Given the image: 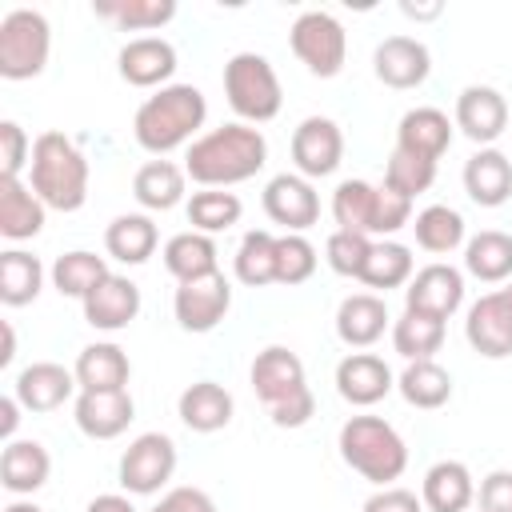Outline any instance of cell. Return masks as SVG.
<instances>
[{"label": "cell", "mask_w": 512, "mask_h": 512, "mask_svg": "<svg viewBox=\"0 0 512 512\" xmlns=\"http://www.w3.org/2000/svg\"><path fill=\"white\" fill-rule=\"evenodd\" d=\"M32 164V140L16 120H0V180H20Z\"/></svg>", "instance_id": "47"}, {"label": "cell", "mask_w": 512, "mask_h": 512, "mask_svg": "<svg viewBox=\"0 0 512 512\" xmlns=\"http://www.w3.org/2000/svg\"><path fill=\"white\" fill-rule=\"evenodd\" d=\"M412 232H416V244L432 256H448L464 244V216L448 204H428L424 212H416L412 220Z\"/></svg>", "instance_id": "36"}, {"label": "cell", "mask_w": 512, "mask_h": 512, "mask_svg": "<svg viewBox=\"0 0 512 512\" xmlns=\"http://www.w3.org/2000/svg\"><path fill=\"white\" fill-rule=\"evenodd\" d=\"M264 212L284 232H308L320 220V196L300 172H280L264 184Z\"/></svg>", "instance_id": "12"}, {"label": "cell", "mask_w": 512, "mask_h": 512, "mask_svg": "<svg viewBox=\"0 0 512 512\" xmlns=\"http://www.w3.org/2000/svg\"><path fill=\"white\" fill-rule=\"evenodd\" d=\"M452 120L448 112L440 108H408L400 116V128H396V148L400 152H412V156H424V160H440L448 148H452Z\"/></svg>", "instance_id": "22"}, {"label": "cell", "mask_w": 512, "mask_h": 512, "mask_svg": "<svg viewBox=\"0 0 512 512\" xmlns=\"http://www.w3.org/2000/svg\"><path fill=\"white\" fill-rule=\"evenodd\" d=\"M224 96H228V108L240 116V124H264L284 104L280 76L260 52H236L224 64Z\"/></svg>", "instance_id": "5"}, {"label": "cell", "mask_w": 512, "mask_h": 512, "mask_svg": "<svg viewBox=\"0 0 512 512\" xmlns=\"http://www.w3.org/2000/svg\"><path fill=\"white\" fill-rule=\"evenodd\" d=\"M316 272V248L308 244L304 232H284L276 236V284H304Z\"/></svg>", "instance_id": "45"}, {"label": "cell", "mask_w": 512, "mask_h": 512, "mask_svg": "<svg viewBox=\"0 0 512 512\" xmlns=\"http://www.w3.org/2000/svg\"><path fill=\"white\" fill-rule=\"evenodd\" d=\"M464 192L480 208H500L512 196V160L500 148H476L464 164Z\"/></svg>", "instance_id": "24"}, {"label": "cell", "mask_w": 512, "mask_h": 512, "mask_svg": "<svg viewBox=\"0 0 512 512\" xmlns=\"http://www.w3.org/2000/svg\"><path fill=\"white\" fill-rule=\"evenodd\" d=\"M344 160V132L328 116H304L292 132V164L304 180L332 176Z\"/></svg>", "instance_id": "10"}, {"label": "cell", "mask_w": 512, "mask_h": 512, "mask_svg": "<svg viewBox=\"0 0 512 512\" xmlns=\"http://www.w3.org/2000/svg\"><path fill=\"white\" fill-rule=\"evenodd\" d=\"M464 272L484 284L508 280L512 276V236L500 228H484L472 240H464Z\"/></svg>", "instance_id": "33"}, {"label": "cell", "mask_w": 512, "mask_h": 512, "mask_svg": "<svg viewBox=\"0 0 512 512\" xmlns=\"http://www.w3.org/2000/svg\"><path fill=\"white\" fill-rule=\"evenodd\" d=\"M116 68L132 88H156L160 92V88H168V80L176 72V48L164 36H136L120 48Z\"/></svg>", "instance_id": "16"}, {"label": "cell", "mask_w": 512, "mask_h": 512, "mask_svg": "<svg viewBox=\"0 0 512 512\" xmlns=\"http://www.w3.org/2000/svg\"><path fill=\"white\" fill-rule=\"evenodd\" d=\"M268 416H272L276 428H304V424L316 416V396H312V388H304V392L288 396L284 404L268 408Z\"/></svg>", "instance_id": "50"}, {"label": "cell", "mask_w": 512, "mask_h": 512, "mask_svg": "<svg viewBox=\"0 0 512 512\" xmlns=\"http://www.w3.org/2000/svg\"><path fill=\"white\" fill-rule=\"evenodd\" d=\"M4 512H44V508H36L32 500H12V504H8Z\"/></svg>", "instance_id": "57"}, {"label": "cell", "mask_w": 512, "mask_h": 512, "mask_svg": "<svg viewBox=\"0 0 512 512\" xmlns=\"http://www.w3.org/2000/svg\"><path fill=\"white\" fill-rule=\"evenodd\" d=\"M412 248H404V244H396V240H380V244H372V252H368V264H364V272H360V284H368V288H376V292H388V288H408V280H412Z\"/></svg>", "instance_id": "38"}, {"label": "cell", "mask_w": 512, "mask_h": 512, "mask_svg": "<svg viewBox=\"0 0 512 512\" xmlns=\"http://www.w3.org/2000/svg\"><path fill=\"white\" fill-rule=\"evenodd\" d=\"M268 164V140L256 124H224L188 144L184 172L200 188H228L252 180Z\"/></svg>", "instance_id": "1"}, {"label": "cell", "mask_w": 512, "mask_h": 512, "mask_svg": "<svg viewBox=\"0 0 512 512\" xmlns=\"http://www.w3.org/2000/svg\"><path fill=\"white\" fill-rule=\"evenodd\" d=\"M44 200L24 180H0V236L32 240L44 228Z\"/></svg>", "instance_id": "30"}, {"label": "cell", "mask_w": 512, "mask_h": 512, "mask_svg": "<svg viewBox=\"0 0 512 512\" xmlns=\"http://www.w3.org/2000/svg\"><path fill=\"white\" fill-rule=\"evenodd\" d=\"M372 72H376L380 84H388L396 92H408V88H420L428 80L432 56L416 36H384L372 52Z\"/></svg>", "instance_id": "14"}, {"label": "cell", "mask_w": 512, "mask_h": 512, "mask_svg": "<svg viewBox=\"0 0 512 512\" xmlns=\"http://www.w3.org/2000/svg\"><path fill=\"white\" fill-rule=\"evenodd\" d=\"M248 376H252L256 396H260L268 408H276V404H284L288 396H296V392L308 388V380H304V360H300L292 348H284V344H272V348L256 352Z\"/></svg>", "instance_id": "17"}, {"label": "cell", "mask_w": 512, "mask_h": 512, "mask_svg": "<svg viewBox=\"0 0 512 512\" xmlns=\"http://www.w3.org/2000/svg\"><path fill=\"white\" fill-rule=\"evenodd\" d=\"M420 500H424L428 512H468L472 500H476V480H472L468 464H460V460H436L424 472Z\"/></svg>", "instance_id": "26"}, {"label": "cell", "mask_w": 512, "mask_h": 512, "mask_svg": "<svg viewBox=\"0 0 512 512\" xmlns=\"http://www.w3.org/2000/svg\"><path fill=\"white\" fill-rule=\"evenodd\" d=\"M464 336L472 344V352H480L484 360H504L512 356V284L484 292L464 320Z\"/></svg>", "instance_id": "9"}, {"label": "cell", "mask_w": 512, "mask_h": 512, "mask_svg": "<svg viewBox=\"0 0 512 512\" xmlns=\"http://www.w3.org/2000/svg\"><path fill=\"white\" fill-rule=\"evenodd\" d=\"M12 356H16V332H12V324L4 320V348H0V368H8V364H12Z\"/></svg>", "instance_id": "55"}, {"label": "cell", "mask_w": 512, "mask_h": 512, "mask_svg": "<svg viewBox=\"0 0 512 512\" xmlns=\"http://www.w3.org/2000/svg\"><path fill=\"white\" fill-rule=\"evenodd\" d=\"M388 328V304L376 292H352L336 308V336L348 348H368L384 336Z\"/></svg>", "instance_id": "27"}, {"label": "cell", "mask_w": 512, "mask_h": 512, "mask_svg": "<svg viewBox=\"0 0 512 512\" xmlns=\"http://www.w3.org/2000/svg\"><path fill=\"white\" fill-rule=\"evenodd\" d=\"M52 28L36 8H12L0 20V76L4 80H32L48 68Z\"/></svg>", "instance_id": "6"}, {"label": "cell", "mask_w": 512, "mask_h": 512, "mask_svg": "<svg viewBox=\"0 0 512 512\" xmlns=\"http://www.w3.org/2000/svg\"><path fill=\"white\" fill-rule=\"evenodd\" d=\"M176 412H180V420H184L192 432H204V436H208V432H220V428L232 424L236 400H232V392H228L224 384H216V380H196V384H188V388L180 392Z\"/></svg>", "instance_id": "25"}, {"label": "cell", "mask_w": 512, "mask_h": 512, "mask_svg": "<svg viewBox=\"0 0 512 512\" xmlns=\"http://www.w3.org/2000/svg\"><path fill=\"white\" fill-rule=\"evenodd\" d=\"M92 12L112 20L116 28L152 32V28H164L176 16V0H100V4H92Z\"/></svg>", "instance_id": "41"}, {"label": "cell", "mask_w": 512, "mask_h": 512, "mask_svg": "<svg viewBox=\"0 0 512 512\" xmlns=\"http://www.w3.org/2000/svg\"><path fill=\"white\" fill-rule=\"evenodd\" d=\"M148 512H216V500L204 492V488H192V484H180L172 492H164L156 500V508Z\"/></svg>", "instance_id": "49"}, {"label": "cell", "mask_w": 512, "mask_h": 512, "mask_svg": "<svg viewBox=\"0 0 512 512\" xmlns=\"http://www.w3.org/2000/svg\"><path fill=\"white\" fill-rule=\"evenodd\" d=\"M372 216H376V188L368 180H340L332 192V220L340 224V232H372Z\"/></svg>", "instance_id": "43"}, {"label": "cell", "mask_w": 512, "mask_h": 512, "mask_svg": "<svg viewBox=\"0 0 512 512\" xmlns=\"http://www.w3.org/2000/svg\"><path fill=\"white\" fill-rule=\"evenodd\" d=\"M208 120V100L196 84H168L160 92H152L136 116H132V136L144 152L152 156H168L180 144H188Z\"/></svg>", "instance_id": "2"}, {"label": "cell", "mask_w": 512, "mask_h": 512, "mask_svg": "<svg viewBox=\"0 0 512 512\" xmlns=\"http://www.w3.org/2000/svg\"><path fill=\"white\" fill-rule=\"evenodd\" d=\"M436 184V160H424V156H412V152H400L392 148L388 156V168H384V188L416 200L420 192H428Z\"/></svg>", "instance_id": "44"}, {"label": "cell", "mask_w": 512, "mask_h": 512, "mask_svg": "<svg viewBox=\"0 0 512 512\" xmlns=\"http://www.w3.org/2000/svg\"><path fill=\"white\" fill-rule=\"evenodd\" d=\"M72 372H76L80 392H120V388H128L132 364H128V352L120 344L96 340V344L80 348Z\"/></svg>", "instance_id": "23"}, {"label": "cell", "mask_w": 512, "mask_h": 512, "mask_svg": "<svg viewBox=\"0 0 512 512\" xmlns=\"http://www.w3.org/2000/svg\"><path fill=\"white\" fill-rule=\"evenodd\" d=\"M28 188L44 200V208L76 212L88 200V160L64 132H40L32 140Z\"/></svg>", "instance_id": "3"}, {"label": "cell", "mask_w": 512, "mask_h": 512, "mask_svg": "<svg viewBox=\"0 0 512 512\" xmlns=\"http://www.w3.org/2000/svg\"><path fill=\"white\" fill-rule=\"evenodd\" d=\"M20 400L16 396H0V436L4 440H16V424H20Z\"/></svg>", "instance_id": "53"}, {"label": "cell", "mask_w": 512, "mask_h": 512, "mask_svg": "<svg viewBox=\"0 0 512 512\" xmlns=\"http://www.w3.org/2000/svg\"><path fill=\"white\" fill-rule=\"evenodd\" d=\"M368 252H372V240L368 236H360V232H332L328 236V244H324V260H328V268L332 272H340V276H352V280H360V272H364V264H368Z\"/></svg>", "instance_id": "46"}, {"label": "cell", "mask_w": 512, "mask_h": 512, "mask_svg": "<svg viewBox=\"0 0 512 512\" xmlns=\"http://www.w3.org/2000/svg\"><path fill=\"white\" fill-rule=\"evenodd\" d=\"M176 472V440L168 432H140L120 456V484L128 496L160 492Z\"/></svg>", "instance_id": "8"}, {"label": "cell", "mask_w": 512, "mask_h": 512, "mask_svg": "<svg viewBox=\"0 0 512 512\" xmlns=\"http://www.w3.org/2000/svg\"><path fill=\"white\" fill-rule=\"evenodd\" d=\"M188 192V172L172 160H148L136 176H132V196L140 208L148 212H168L184 200Z\"/></svg>", "instance_id": "29"}, {"label": "cell", "mask_w": 512, "mask_h": 512, "mask_svg": "<svg viewBox=\"0 0 512 512\" xmlns=\"http://www.w3.org/2000/svg\"><path fill=\"white\" fill-rule=\"evenodd\" d=\"M364 512H424V500L416 492H408V488L388 484V488H380V492H372L364 500Z\"/></svg>", "instance_id": "52"}, {"label": "cell", "mask_w": 512, "mask_h": 512, "mask_svg": "<svg viewBox=\"0 0 512 512\" xmlns=\"http://www.w3.org/2000/svg\"><path fill=\"white\" fill-rule=\"evenodd\" d=\"M84 512H136V504L120 492H104V496H92Z\"/></svg>", "instance_id": "54"}, {"label": "cell", "mask_w": 512, "mask_h": 512, "mask_svg": "<svg viewBox=\"0 0 512 512\" xmlns=\"http://www.w3.org/2000/svg\"><path fill=\"white\" fill-rule=\"evenodd\" d=\"M400 12H404V16H416V20H428V16H436V12H440V4H428V8H416V4H408V0H404V4H400Z\"/></svg>", "instance_id": "56"}, {"label": "cell", "mask_w": 512, "mask_h": 512, "mask_svg": "<svg viewBox=\"0 0 512 512\" xmlns=\"http://www.w3.org/2000/svg\"><path fill=\"white\" fill-rule=\"evenodd\" d=\"M460 304H464V272L452 264H440V260L412 272V280L404 288V308L420 312V316L448 320Z\"/></svg>", "instance_id": "13"}, {"label": "cell", "mask_w": 512, "mask_h": 512, "mask_svg": "<svg viewBox=\"0 0 512 512\" xmlns=\"http://www.w3.org/2000/svg\"><path fill=\"white\" fill-rule=\"evenodd\" d=\"M52 456L40 440H8L0 452V484L12 496H32L36 488L48 484Z\"/></svg>", "instance_id": "28"}, {"label": "cell", "mask_w": 512, "mask_h": 512, "mask_svg": "<svg viewBox=\"0 0 512 512\" xmlns=\"http://www.w3.org/2000/svg\"><path fill=\"white\" fill-rule=\"evenodd\" d=\"M136 420V404L132 392H80L76 396V428L88 440H116L120 432H128V424Z\"/></svg>", "instance_id": "21"}, {"label": "cell", "mask_w": 512, "mask_h": 512, "mask_svg": "<svg viewBox=\"0 0 512 512\" xmlns=\"http://www.w3.org/2000/svg\"><path fill=\"white\" fill-rule=\"evenodd\" d=\"M164 268L176 276V284H188V280H204L212 272H220L216 264V240L204 236V232H176L168 244H164Z\"/></svg>", "instance_id": "31"}, {"label": "cell", "mask_w": 512, "mask_h": 512, "mask_svg": "<svg viewBox=\"0 0 512 512\" xmlns=\"http://www.w3.org/2000/svg\"><path fill=\"white\" fill-rule=\"evenodd\" d=\"M76 388H80L76 372H68L56 360H36V364L20 368V376L12 384V396L24 404V412H56L60 404L72 400Z\"/></svg>", "instance_id": "19"}, {"label": "cell", "mask_w": 512, "mask_h": 512, "mask_svg": "<svg viewBox=\"0 0 512 512\" xmlns=\"http://www.w3.org/2000/svg\"><path fill=\"white\" fill-rule=\"evenodd\" d=\"M84 320L100 332H120L140 316V288L128 276H104L84 300Z\"/></svg>", "instance_id": "20"}, {"label": "cell", "mask_w": 512, "mask_h": 512, "mask_svg": "<svg viewBox=\"0 0 512 512\" xmlns=\"http://www.w3.org/2000/svg\"><path fill=\"white\" fill-rule=\"evenodd\" d=\"M404 224H412V200L392 192V188H376V216H372V232L376 236H392Z\"/></svg>", "instance_id": "48"}, {"label": "cell", "mask_w": 512, "mask_h": 512, "mask_svg": "<svg viewBox=\"0 0 512 512\" xmlns=\"http://www.w3.org/2000/svg\"><path fill=\"white\" fill-rule=\"evenodd\" d=\"M444 344V320L436 316H420V312H408L392 324V348L412 364V360H432Z\"/></svg>", "instance_id": "40"}, {"label": "cell", "mask_w": 512, "mask_h": 512, "mask_svg": "<svg viewBox=\"0 0 512 512\" xmlns=\"http://www.w3.org/2000/svg\"><path fill=\"white\" fill-rule=\"evenodd\" d=\"M44 288V264L40 256L24 252V248H8L0 252V304L8 308H24L40 296Z\"/></svg>", "instance_id": "34"}, {"label": "cell", "mask_w": 512, "mask_h": 512, "mask_svg": "<svg viewBox=\"0 0 512 512\" xmlns=\"http://www.w3.org/2000/svg\"><path fill=\"white\" fill-rule=\"evenodd\" d=\"M240 212H244V204L228 188H200L188 196V224H192V232H204V236L228 232L240 220Z\"/></svg>", "instance_id": "37"}, {"label": "cell", "mask_w": 512, "mask_h": 512, "mask_svg": "<svg viewBox=\"0 0 512 512\" xmlns=\"http://www.w3.org/2000/svg\"><path fill=\"white\" fill-rule=\"evenodd\" d=\"M340 456L352 472H360L364 480L388 488L392 480L404 476L408 468V444L404 436L380 420V416H352L340 428Z\"/></svg>", "instance_id": "4"}, {"label": "cell", "mask_w": 512, "mask_h": 512, "mask_svg": "<svg viewBox=\"0 0 512 512\" xmlns=\"http://www.w3.org/2000/svg\"><path fill=\"white\" fill-rule=\"evenodd\" d=\"M232 308V284L224 272H212L204 280H188V284H176V296H172V312H176V324L184 332H212Z\"/></svg>", "instance_id": "11"}, {"label": "cell", "mask_w": 512, "mask_h": 512, "mask_svg": "<svg viewBox=\"0 0 512 512\" xmlns=\"http://www.w3.org/2000/svg\"><path fill=\"white\" fill-rule=\"evenodd\" d=\"M480 512H512V472L496 468L480 480Z\"/></svg>", "instance_id": "51"}, {"label": "cell", "mask_w": 512, "mask_h": 512, "mask_svg": "<svg viewBox=\"0 0 512 512\" xmlns=\"http://www.w3.org/2000/svg\"><path fill=\"white\" fill-rule=\"evenodd\" d=\"M288 44H292L296 60H300L312 76H320V80L340 76L344 60H348V32H344V24H340L332 12H324V8L300 12V16L292 20Z\"/></svg>", "instance_id": "7"}, {"label": "cell", "mask_w": 512, "mask_h": 512, "mask_svg": "<svg viewBox=\"0 0 512 512\" xmlns=\"http://www.w3.org/2000/svg\"><path fill=\"white\" fill-rule=\"evenodd\" d=\"M156 244H160V232L144 212H124L104 228V248L120 264H144L156 252Z\"/></svg>", "instance_id": "32"}, {"label": "cell", "mask_w": 512, "mask_h": 512, "mask_svg": "<svg viewBox=\"0 0 512 512\" xmlns=\"http://www.w3.org/2000/svg\"><path fill=\"white\" fill-rule=\"evenodd\" d=\"M232 264H236V280L248 284V288L276 284V236L264 232V228L244 232V240H240Z\"/></svg>", "instance_id": "42"}, {"label": "cell", "mask_w": 512, "mask_h": 512, "mask_svg": "<svg viewBox=\"0 0 512 512\" xmlns=\"http://www.w3.org/2000/svg\"><path fill=\"white\" fill-rule=\"evenodd\" d=\"M104 276H112L108 264H104V256L84 252V248L64 252V256H56V264H52V288H56L60 296H76V300H84Z\"/></svg>", "instance_id": "39"}, {"label": "cell", "mask_w": 512, "mask_h": 512, "mask_svg": "<svg viewBox=\"0 0 512 512\" xmlns=\"http://www.w3.org/2000/svg\"><path fill=\"white\" fill-rule=\"evenodd\" d=\"M392 388H396V376H392V368L384 364V356L348 352V356L336 364V392H340L348 404H356V408L380 404Z\"/></svg>", "instance_id": "18"}, {"label": "cell", "mask_w": 512, "mask_h": 512, "mask_svg": "<svg viewBox=\"0 0 512 512\" xmlns=\"http://www.w3.org/2000/svg\"><path fill=\"white\" fill-rule=\"evenodd\" d=\"M396 388H400V396H404L412 408H424V412L444 408V404L452 400V376H448V368H440L436 360H412V364L396 376Z\"/></svg>", "instance_id": "35"}, {"label": "cell", "mask_w": 512, "mask_h": 512, "mask_svg": "<svg viewBox=\"0 0 512 512\" xmlns=\"http://www.w3.org/2000/svg\"><path fill=\"white\" fill-rule=\"evenodd\" d=\"M452 124L480 148H492V140L504 136L508 128V100L488 88V84H468L460 96H456V116Z\"/></svg>", "instance_id": "15"}]
</instances>
